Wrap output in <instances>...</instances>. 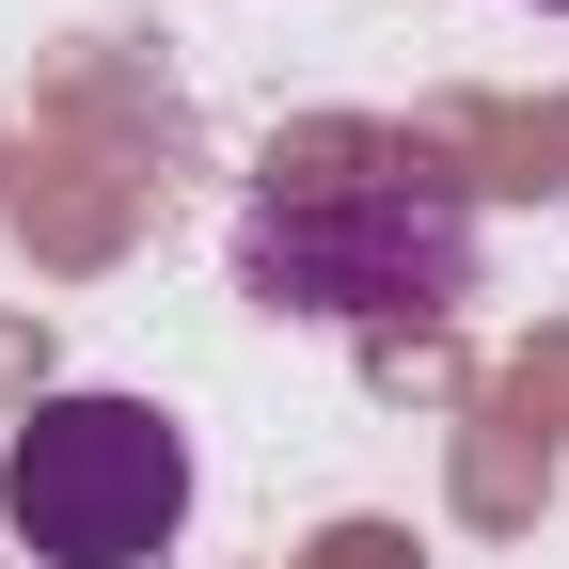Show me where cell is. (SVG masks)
Masks as SVG:
<instances>
[{
	"mask_svg": "<svg viewBox=\"0 0 569 569\" xmlns=\"http://www.w3.org/2000/svg\"><path fill=\"white\" fill-rule=\"evenodd\" d=\"M238 284L317 332H443L475 301V190L427 142H301L238 206Z\"/></svg>",
	"mask_w": 569,
	"mask_h": 569,
	"instance_id": "6da1fadb",
	"label": "cell"
},
{
	"mask_svg": "<svg viewBox=\"0 0 569 569\" xmlns=\"http://www.w3.org/2000/svg\"><path fill=\"white\" fill-rule=\"evenodd\" d=\"M538 17H569V0H538Z\"/></svg>",
	"mask_w": 569,
	"mask_h": 569,
	"instance_id": "3957f363",
	"label": "cell"
},
{
	"mask_svg": "<svg viewBox=\"0 0 569 569\" xmlns=\"http://www.w3.org/2000/svg\"><path fill=\"white\" fill-rule=\"evenodd\" d=\"M0 522L32 569H174L190 538V427L159 396H32L17 443H0Z\"/></svg>",
	"mask_w": 569,
	"mask_h": 569,
	"instance_id": "7a4b0ae2",
	"label": "cell"
}]
</instances>
